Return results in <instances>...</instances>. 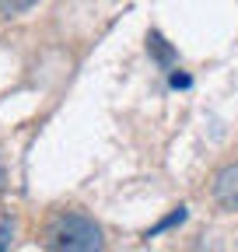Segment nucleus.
I'll list each match as a JSON object with an SVG mask.
<instances>
[{"mask_svg": "<svg viewBox=\"0 0 238 252\" xmlns=\"http://www.w3.org/2000/svg\"><path fill=\"white\" fill-rule=\"evenodd\" d=\"M46 245L60 249V252H98V249H105V238H102V228L95 224L91 217L63 210V214H56L49 220Z\"/></svg>", "mask_w": 238, "mask_h": 252, "instance_id": "obj_1", "label": "nucleus"}, {"mask_svg": "<svg viewBox=\"0 0 238 252\" xmlns=\"http://www.w3.org/2000/svg\"><path fill=\"white\" fill-rule=\"evenodd\" d=\"M214 200L224 210H238V165H228L214 179Z\"/></svg>", "mask_w": 238, "mask_h": 252, "instance_id": "obj_2", "label": "nucleus"}, {"mask_svg": "<svg viewBox=\"0 0 238 252\" xmlns=\"http://www.w3.org/2000/svg\"><path fill=\"white\" fill-rule=\"evenodd\" d=\"M147 53L158 60V67H161V70H172V67H175V60H178V56H175V49L165 42L161 32H147Z\"/></svg>", "mask_w": 238, "mask_h": 252, "instance_id": "obj_3", "label": "nucleus"}, {"mask_svg": "<svg viewBox=\"0 0 238 252\" xmlns=\"http://www.w3.org/2000/svg\"><path fill=\"white\" fill-rule=\"evenodd\" d=\"M182 220H186V207H175V210H172V214L161 220L158 228H151V231H147V238H154L158 231H165V228H172V224H182Z\"/></svg>", "mask_w": 238, "mask_h": 252, "instance_id": "obj_4", "label": "nucleus"}, {"mask_svg": "<svg viewBox=\"0 0 238 252\" xmlns=\"http://www.w3.org/2000/svg\"><path fill=\"white\" fill-rule=\"evenodd\" d=\"M32 4H35V0H0V11H4V14L11 18V14H21V11H28Z\"/></svg>", "mask_w": 238, "mask_h": 252, "instance_id": "obj_5", "label": "nucleus"}, {"mask_svg": "<svg viewBox=\"0 0 238 252\" xmlns=\"http://www.w3.org/2000/svg\"><path fill=\"white\" fill-rule=\"evenodd\" d=\"M11 235H14V220H11V217H4V224H0V249H7Z\"/></svg>", "mask_w": 238, "mask_h": 252, "instance_id": "obj_6", "label": "nucleus"}, {"mask_svg": "<svg viewBox=\"0 0 238 252\" xmlns=\"http://www.w3.org/2000/svg\"><path fill=\"white\" fill-rule=\"evenodd\" d=\"M168 84H172V88H189L193 81H189L186 74H175V70H172V81H168Z\"/></svg>", "mask_w": 238, "mask_h": 252, "instance_id": "obj_7", "label": "nucleus"}, {"mask_svg": "<svg viewBox=\"0 0 238 252\" xmlns=\"http://www.w3.org/2000/svg\"><path fill=\"white\" fill-rule=\"evenodd\" d=\"M4 179H7V172H4V161H0V186H4Z\"/></svg>", "mask_w": 238, "mask_h": 252, "instance_id": "obj_8", "label": "nucleus"}]
</instances>
